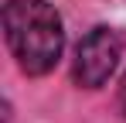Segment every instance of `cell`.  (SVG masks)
I'll return each mask as SVG.
<instances>
[{"label": "cell", "instance_id": "6da1fadb", "mask_svg": "<svg viewBox=\"0 0 126 123\" xmlns=\"http://www.w3.org/2000/svg\"><path fill=\"white\" fill-rule=\"evenodd\" d=\"M3 31H7L10 55L17 58L21 72L44 75L58 65L65 48V31L58 10L48 0H7Z\"/></svg>", "mask_w": 126, "mask_h": 123}, {"label": "cell", "instance_id": "7a4b0ae2", "mask_svg": "<svg viewBox=\"0 0 126 123\" xmlns=\"http://www.w3.org/2000/svg\"><path fill=\"white\" fill-rule=\"evenodd\" d=\"M119 58H123V34L116 27H92L75 48L72 79L82 89H99L116 72Z\"/></svg>", "mask_w": 126, "mask_h": 123}, {"label": "cell", "instance_id": "3957f363", "mask_svg": "<svg viewBox=\"0 0 126 123\" xmlns=\"http://www.w3.org/2000/svg\"><path fill=\"white\" fill-rule=\"evenodd\" d=\"M119 109H123V116H126V75L119 82Z\"/></svg>", "mask_w": 126, "mask_h": 123}]
</instances>
